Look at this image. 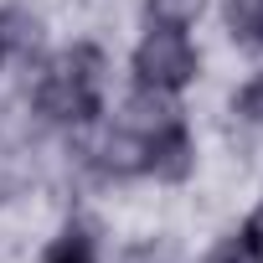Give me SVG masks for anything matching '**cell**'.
<instances>
[{"label":"cell","instance_id":"cell-1","mask_svg":"<svg viewBox=\"0 0 263 263\" xmlns=\"http://www.w3.org/2000/svg\"><path fill=\"white\" fill-rule=\"evenodd\" d=\"M103 52L98 47H67L57 52L36 78V114L52 124H93L103 114Z\"/></svg>","mask_w":263,"mask_h":263},{"label":"cell","instance_id":"cell-2","mask_svg":"<svg viewBox=\"0 0 263 263\" xmlns=\"http://www.w3.org/2000/svg\"><path fill=\"white\" fill-rule=\"evenodd\" d=\"M196 72H201V57H196L191 36L176 31V26H155V31L135 47V78H140L145 88L181 93Z\"/></svg>","mask_w":263,"mask_h":263},{"label":"cell","instance_id":"cell-3","mask_svg":"<svg viewBox=\"0 0 263 263\" xmlns=\"http://www.w3.org/2000/svg\"><path fill=\"white\" fill-rule=\"evenodd\" d=\"M140 145H145V171L155 181H186L196 171V140H191L186 119H176V124L155 129V135H145Z\"/></svg>","mask_w":263,"mask_h":263},{"label":"cell","instance_id":"cell-4","mask_svg":"<svg viewBox=\"0 0 263 263\" xmlns=\"http://www.w3.org/2000/svg\"><path fill=\"white\" fill-rule=\"evenodd\" d=\"M181 119V103H176V93H165V88H135L124 98V114H119V129H129V135H155V129H165V124H176Z\"/></svg>","mask_w":263,"mask_h":263},{"label":"cell","instance_id":"cell-5","mask_svg":"<svg viewBox=\"0 0 263 263\" xmlns=\"http://www.w3.org/2000/svg\"><path fill=\"white\" fill-rule=\"evenodd\" d=\"M227 31L242 52H263V0H227Z\"/></svg>","mask_w":263,"mask_h":263},{"label":"cell","instance_id":"cell-6","mask_svg":"<svg viewBox=\"0 0 263 263\" xmlns=\"http://www.w3.org/2000/svg\"><path fill=\"white\" fill-rule=\"evenodd\" d=\"M42 263H98V237H93L88 227H62V232L47 242Z\"/></svg>","mask_w":263,"mask_h":263},{"label":"cell","instance_id":"cell-7","mask_svg":"<svg viewBox=\"0 0 263 263\" xmlns=\"http://www.w3.org/2000/svg\"><path fill=\"white\" fill-rule=\"evenodd\" d=\"M145 11H150L155 26H176V31H186V26L206 11V0H145Z\"/></svg>","mask_w":263,"mask_h":263},{"label":"cell","instance_id":"cell-8","mask_svg":"<svg viewBox=\"0 0 263 263\" xmlns=\"http://www.w3.org/2000/svg\"><path fill=\"white\" fill-rule=\"evenodd\" d=\"M206 263H263V248L248 237V227H237V232H227V237L206 253Z\"/></svg>","mask_w":263,"mask_h":263},{"label":"cell","instance_id":"cell-9","mask_svg":"<svg viewBox=\"0 0 263 263\" xmlns=\"http://www.w3.org/2000/svg\"><path fill=\"white\" fill-rule=\"evenodd\" d=\"M232 108H237L248 124H263V72H253V78L242 83V93L232 98Z\"/></svg>","mask_w":263,"mask_h":263},{"label":"cell","instance_id":"cell-10","mask_svg":"<svg viewBox=\"0 0 263 263\" xmlns=\"http://www.w3.org/2000/svg\"><path fill=\"white\" fill-rule=\"evenodd\" d=\"M16 36H21V31H11V11H0V62L11 57V47H16Z\"/></svg>","mask_w":263,"mask_h":263},{"label":"cell","instance_id":"cell-11","mask_svg":"<svg viewBox=\"0 0 263 263\" xmlns=\"http://www.w3.org/2000/svg\"><path fill=\"white\" fill-rule=\"evenodd\" d=\"M242 227H248V237H253V242H258V248H263V201H258V206H253V217H248V222H242Z\"/></svg>","mask_w":263,"mask_h":263}]
</instances>
